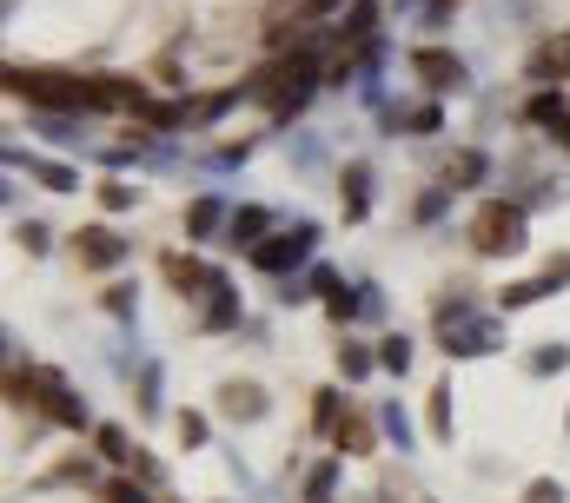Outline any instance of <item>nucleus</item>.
<instances>
[{
	"instance_id": "1",
	"label": "nucleus",
	"mask_w": 570,
	"mask_h": 503,
	"mask_svg": "<svg viewBox=\"0 0 570 503\" xmlns=\"http://www.w3.org/2000/svg\"><path fill=\"white\" fill-rule=\"evenodd\" d=\"M8 87L21 100H34V107H94V79H66V73H27V66H14Z\"/></svg>"
},
{
	"instance_id": "2",
	"label": "nucleus",
	"mask_w": 570,
	"mask_h": 503,
	"mask_svg": "<svg viewBox=\"0 0 570 503\" xmlns=\"http://www.w3.org/2000/svg\"><path fill=\"white\" fill-rule=\"evenodd\" d=\"M471 245H477V252H518V245H524L518 206H484V212L471 219Z\"/></svg>"
},
{
	"instance_id": "3",
	"label": "nucleus",
	"mask_w": 570,
	"mask_h": 503,
	"mask_svg": "<svg viewBox=\"0 0 570 503\" xmlns=\"http://www.w3.org/2000/svg\"><path fill=\"white\" fill-rule=\"evenodd\" d=\"M412 66L432 79V87H458V60H451V53H438V47H419V53H412Z\"/></svg>"
},
{
	"instance_id": "4",
	"label": "nucleus",
	"mask_w": 570,
	"mask_h": 503,
	"mask_svg": "<svg viewBox=\"0 0 570 503\" xmlns=\"http://www.w3.org/2000/svg\"><path fill=\"white\" fill-rule=\"evenodd\" d=\"M80 259H87V266H113V259H120V238L100 232V225H94V232H80Z\"/></svg>"
},
{
	"instance_id": "5",
	"label": "nucleus",
	"mask_w": 570,
	"mask_h": 503,
	"mask_svg": "<svg viewBox=\"0 0 570 503\" xmlns=\"http://www.w3.org/2000/svg\"><path fill=\"white\" fill-rule=\"evenodd\" d=\"M299 252H305V232H292V238H279V245H259L253 259H259L266 272H279V266H292V259H299Z\"/></svg>"
},
{
	"instance_id": "6",
	"label": "nucleus",
	"mask_w": 570,
	"mask_h": 503,
	"mask_svg": "<svg viewBox=\"0 0 570 503\" xmlns=\"http://www.w3.org/2000/svg\"><path fill=\"white\" fill-rule=\"evenodd\" d=\"M531 120H544V126H557V133L570 139V120H563V107H557L550 94H544V100H531Z\"/></svg>"
},
{
	"instance_id": "7",
	"label": "nucleus",
	"mask_w": 570,
	"mask_h": 503,
	"mask_svg": "<svg viewBox=\"0 0 570 503\" xmlns=\"http://www.w3.org/2000/svg\"><path fill=\"white\" fill-rule=\"evenodd\" d=\"M339 444H352V451H372V425H365V417H345V425H339Z\"/></svg>"
},
{
	"instance_id": "8",
	"label": "nucleus",
	"mask_w": 570,
	"mask_h": 503,
	"mask_svg": "<svg viewBox=\"0 0 570 503\" xmlns=\"http://www.w3.org/2000/svg\"><path fill=\"white\" fill-rule=\"evenodd\" d=\"M100 451H107V457H126V438H120V431L107 425V431H100Z\"/></svg>"
},
{
	"instance_id": "9",
	"label": "nucleus",
	"mask_w": 570,
	"mask_h": 503,
	"mask_svg": "<svg viewBox=\"0 0 570 503\" xmlns=\"http://www.w3.org/2000/svg\"><path fill=\"white\" fill-rule=\"evenodd\" d=\"M107 503H146V496H140L133 483H113V490H107Z\"/></svg>"
}]
</instances>
